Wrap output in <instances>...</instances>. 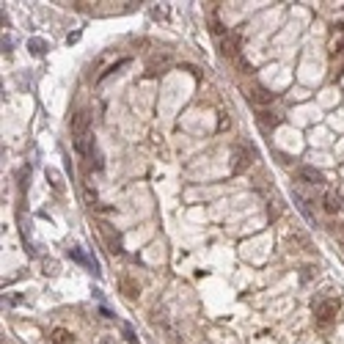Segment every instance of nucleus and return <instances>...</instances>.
Wrapping results in <instances>:
<instances>
[{
	"instance_id": "obj_18",
	"label": "nucleus",
	"mask_w": 344,
	"mask_h": 344,
	"mask_svg": "<svg viewBox=\"0 0 344 344\" xmlns=\"http://www.w3.org/2000/svg\"><path fill=\"white\" fill-rule=\"evenodd\" d=\"M78 39H80V33H69V36H66V42H69V44H75Z\"/></svg>"
},
{
	"instance_id": "obj_17",
	"label": "nucleus",
	"mask_w": 344,
	"mask_h": 344,
	"mask_svg": "<svg viewBox=\"0 0 344 344\" xmlns=\"http://www.w3.org/2000/svg\"><path fill=\"white\" fill-rule=\"evenodd\" d=\"M124 336H127V342H135V333H132L130 325H124Z\"/></svg>"
},
{
	"instance_id": "obj_8",
	"label": "nucleus",
	"mask_w": 344,
	"mask_h": 344,
	"mask_svg": "<svg viewBox=\"0 0 344 344\" xmlns=\"http://www.w3.org/2000/svg\"><path fill=\"white\" fill-rule=\"evenodd\" d=\"M273 96L275 94H270L264 86H254V88H251V99H254L256 105H270V102H273Z\"/></svg>"
},
{
	"instance_id": "obj_19",
	"label": "nucleus",
	"mask_w": 344,
	"mask_h": 344,
	"mask_svg": "<svg viewBox=\"0 0 344 344\" xmlns=\"http://www.w3.org/2000/svg\"><path fill=\"white\" fill-rule=\"evenodd\" d=\"M339 237H342V240H344V226H339Z\"/></svg>"
},
{
	"instance_id": "obj_2",
	"label": "nucleus",
	"mask_w": 344,
	"mask_h": 344,
	"mask_svg": "<svg viewBox=\"0 0 344 344\" xmlns=\"http://www.w3.org/2000/svg\"><path fill=\"white\" fill-rule=\"evenodd\" d=\"M88 127H91V116L86 110L75 113V116H72V121H69V130H72V135H75V138L88 135Z\"/></svg>"
},
{
	"instance_id": "obj_11",
	"label": "nucleus",
	"mask_w": 344,
	"mask_h": 344,
	"mask_svg": "<svg viewBox=\"0 0 344 344\" xmlns=\"http://www.w3.org/2000/svg\"><path fill=\"white\" fill-rule=\"evenodd\" d=\"M102 232H105L107 243H110V254H121V237H119V234L113 237V234H110V229H107V223H102Z\"/></svg>"
},
{
	"instance_id": "obj_12",
	"label": "nucleus",
	"mask_w": 344,
	"mask_h": 344,
	"mask_svg": "<svg viewBox=\"0 0 344 344\" xmlns=\"http://www.w3.org/2000/svg\"><path fill=\"white\" fill-rule=\"evenodd\" d=\"M278 124V116H273V113H259V127L261 130H273V127Z\"/></svg>"
},
{
	"instance_id": "obj_6",
	"label": "nucleus",
	"mask_w": 344,
	"mask_h": 344,
	"mask_svg": "<svg viewBox=\"0 0 344 344\" xmlns=\"http://www.w3.org/2000/svg\"><path fill=\"white\" fill-rule=\"evenodd\" d=\"M300 179H306V182L309 184H317V187H320V184H325V176H322V171H317V168H311V166H300Z\"/></svg>"
},
{
	"instance_id": "obj_20",
	"label": "nucleus",
	"mask_w": 344,
	"mask_h": 344,
	"mask_svg": "<svg viewBox=\"0 0 344 344\" xmlns=\"http://www.w3.org/2000/svg\"><path fill=\"white\" fill-rule=\"evenodd\" d=\"M99 344H116V342H110V339H102V342Z\"/></svg>"
},
{
	"instance_id": "obj_10",
	"label": "nucleus",
	"mask_w": 344,
	"mask_h": 344,
	"mask_svg": "<svg viewBox=\"0 0 344 344\" xmlns=\"http://www.w3.org/2000/svg\"><path fill=\"white\" fill-rule=\"evenodd\" d=\"M119 284H121V292H124V295L130 297V300H135V297L141 295V289H138V284H132V278H127V275L119 281Z\"/></svg>"
},
{
	"instance_id": "obj_9",
	"label": "nucleus",
	"mask_w": 344,
	"mask_h": 344,
	"mask_svg": "<svg viewBox=\"0 0 344 344\" xmlns=\"http://www.w3.org/2000/svg\"><path fill=\"white\" fill-rule=\"evenodd\" d=\"M50 342L53 344H75V336H72L66 328H55V331L50 333Z\"/></svg>"
},
{
	"instance_id": "obj_3",
	"label": "nucleus",
	"mask_w": 344,
	"mask_h": 344,
	"mask_svg": "<svg viewBox=\"0 0 344 344\" xmlns=\"http://www.w3.org/2000/svg\"><path fill=\"white\" fill-rule=\"evenodd\" d=\"M75 152H78L80 157H94L96 155V143H94V138H91V132L88 135L75 138Z\"/></svg>"
},
{
	"instance_id": "obj_14",
	"label": "nucleus",
	"mask_w": 344,
	"mask_h": 344,
	"mask_svg": "<svg viewBox=\"0 0 344 344\" xmlns=\"http://www.w3.org/2000/svg\"><path fill=\"white\" fill-rule=\"evenodd\" d=\"M47 182L53 184L55 190H64V179H61V173L55 171V168H47Z\"/></svg>"
},
{
	"instance_id": "obj_16",
	"label": "nucleus",
	"mask_w": 344,
	"mask_h": 344,
	"mask_svg": "<svg viewBox=\"0 0 344 344\" xmlns=\"http://www.w3.org/2000/svg\"><path fill=\"white\" fill-rule=\"evenodd\" d=\"M11 47H14V39H11V36H3V50L11 53Z\"/></svg>"
},
{
	"instance_id": "obj_7",
	"label": "nucleus",
	"mask_w": 344,
	"mask_h": 344,
	"mask_svg": "<svg viewBox=\"0 0 344 344\" xmlns=\"http://www.w3.org/2000/svg\"><path fill=\"white\" fill-rule=\"evenodd\" d=\"M322 207H325V212H339L342 209V196H339L336 190H328L325 196H322Z\"/></svg>"
},
{
	"instance_id": "obj_1",
	"label": "nucleus",
	"mask_w": 344,
	"mask_h": 344,
	"mask_svg": "<svg viewBox=\"0 0 344 344\" xmlns=\"http://www.w3.org/2000/svg\"><path fill=\"white\" fill-rule=\"evenodd\" d=\"M339 311H342V303L336 297H317L314 300V317L320 325H331L339 317Z\"/></svg>"
},
{
	"instance_id": "obj_4",
	"label": "nucleus",
	"mask_w": 344,
	"mask_h": 344,
	"mask_svg": "<svg viewBox=\"0 0 344 344\" xmlns=\"http://www.w3.org/2000/svg\"><path fill=\"white\" fill-rule=\"evenodd\" d=\"M69 256H72L75 261H78V264H86L94 275H99V264H96V259H88V256H86L83 251H80V245H72V248H69Z\"/></svg>"
},
{
	"instance_id": "obj_13",
	"label": "nucleus",
	"mask_w": 344,
	"mask_h": 344,
	"mask_svg": "<svg viewBox=\"0 0 344 344\" xmlns=\"http://www.w3.org/2000/svg\"><path fill=\"white\" fill-rule=\"evenodd\" d=\"M28 50H30L33 55H44V53H47V42H44V39H30V42H28Z\"/></svg>"
},
{
	"instance_id": "obj_5",
	"label": "nucleus",
	"mask_w": 344,
	"mask_h": 344,
	"mask_svg": "<svg viewBox=\"0 0 344 344\" xmlns=\"http://www.w3.org/2000/svg\"><path fill=\"white\" fill-rule=\"evenodd\" d=\"M220 53H223V55H234V58H237V55H240V36L232 33V36H226V39H220Z\"/></svg>"
},
{
	"instance_id": "obj_15",
	"label": "nucleus",
	"mask_w": 344,
	"mask_h": 344,
	"mask_svg": "<svg viewBox=\"0 0 344 344\" xmlns=\"http://www.w3.org/2000/svg\"><path fill=\"white\" fill-rule=\"evenodd\" d=\"M42 273L44 275H58V261H55V259H44L42 261Z\"/></svg>"
}]
</instances>
